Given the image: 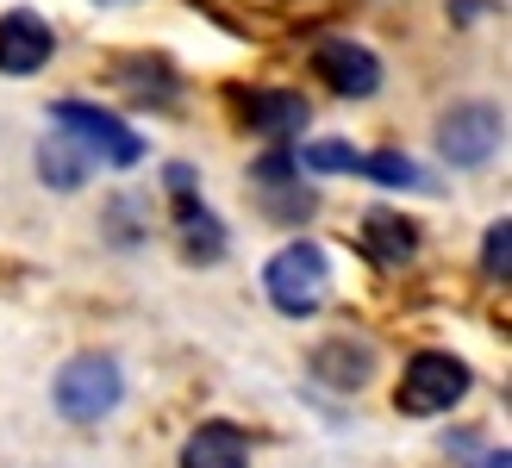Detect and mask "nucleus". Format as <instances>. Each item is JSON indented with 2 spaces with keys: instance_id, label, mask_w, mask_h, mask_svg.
Returning a JSON list of instances; mask_svg holds the SVG:
<instances>
[{
  "instance_id": "obj_1",
  "label": "nucleus",
  "mask_w": 512,
  "mask_h": 468,
  "mask_svg": "<svg viewBox=\"0 0 512 468\" xmlns=\"http://www.w3.org/2000/svg\"><path fill=\"white\" fill-rule=\"evenodd\" d=\"M263 288H269L275 312H288V319H313V312L325 306V294H331V256L319 244H306V238L281 244L269 256V269H263Z\"/></svg>"
},
{
  "instance_id": "obj_2",
  "label": "nucleus",
  "mask_w": 512,
  "mask_h": 468,
  "mask_svg": "<svg viewBox=\"0 0 512 468\" xmlns=\"http://www.w3.org/2000/svg\"><path fill=\"white\" fill-rule=\"evenodd\" d=\"M50 400H57V412L69 425H100L125 400V375H119V362L100 356V350L69 356L57 369V381H50Z\"/></svg>"
},
{
  "instance_id": "obj_3",
  "label": "nucleus",
  "mask_w": 512,
  "mask_h": 468,
  "mask_svg": "<svg viewBox=\"0 0 512 468\" xmlns=\"http://www.w3.org/2000/svg\"><path fill=\"white\" fill-rule=\"evenodd\" d=\"M50 119H57V132H63L69 144L88 150V163H107V169H138V163H144V138H138L125 119L100 113L94 100H57V107H50Z\"/></svg>"
},
{
  "instance_id": "obj_4",
  "label": "nucleus",
  "mask_w": 512,
  "mask_h": 468,
  "mask_svg": "<svg viewBox=\"0 0 512 468\" xmlns=\"http://www.w3.org/2000/svg\"><path fill=\"white\" fill-rule=\"evenodd\" d=\"M463 394H469V362L450 350H419L400 375V412H413V419H438Z\"/></svg>"
},
{
  "instance_id": "obj_5",
  "label": "nucleus",
  "mask_w": 512,
  "mask_h": 468,
  "mask_svg": "<svg viewBox=\"0 0 512 468\" xmlns=\"http://www.w3.org/2000/svg\"><path fill=\"white\" fill-rule=\"evenodd\" d=\"M500 138H506V113L494 100H463L438 119V156L456 169H481L500 150Z\"/></svg>"
},
{
  "instance_id": "obj_6",
  "label": "nucleus",
  "mask_w": 512,
  "mask_h": 468,
  "mask_svg": "<svg viewBox=\"0 0 512 468\" xmlns=\"http://www.w3.org/2000/svg\"><path fill=\"white\" fill-rule=\"evenodd\" d=\"M313 69L325 75V88L344 94V100H369L381 88V57L369 44H356V38H325L313 50Z\"/></svg>"
},
{
  "instance_id": "obj_7",
  "label": "nucleus",
  "mask_w": 512,
  "mask_h": 468,
  "mask_svg": "<svg viewBox=\"0 0 512 468\" xmlns=\"http://www.w3.org/2000/svg\"><path fill=\"white\" fill-rule=\"evenodd\" d=\"M57 50V32L32 13V7H13L0 13V75H38Z\"/></svg>"
},
{
  "instance_id": "obj_8",
  "label": "nucleus",
  "mask_w": 512,
  "mask_h": 468,
  "mask_svg": "<svg viewBox=\"0 0 512 468\" xmlns=\"http://www.w3.org/2000/svg\"><path fill=\"white\" fill-rule=\"evenodd\" d=\"M169 188L182 194V206H175V219H182V250L194 256V263H219V256H225V231H219V219L207 213V206L188 194V188H194V169L175 163V169H169Z\"/></svg>"
},
{
  "instance_id": "obj_9",
  "label": "nucleus",
  "mask_w": 512,
  "mask_h": 468,
  "mask_svg": "<svg viewBox=\"0 0 512 468\" xmlns=\"http://www.w3.org/2000/svg\"><path fill=\"white\" fill-rule=\"evenodd\" d=\"M363 250L381 269H406L419 256V225L406 213H394V206H375V213L363 219Z\"/></svg>"
},
{
  "instance_id": "obj_10",
  "label": "nucleus",
  "mask_w": 512,
  "mask_h": 468,
  "mask_svg": "<svg viewBox=\"0 0 512 468\" xmlns=\"http://www.w3.org/2000/svg\"><path fill=\"white\" fill-rule=\"evenodd\" d=\"M244 119H250V132H263V138H275V144H288V138L306 132L313 107H306L300 94H288V88H263V94H250V100H244Z\"/></svg>"
},
{
  "instance_id": "obj_11",
  "label": "nucleus",
  "mask_w": 512,
  "mask_h": 468,
  "mask_svg": "<svg viewBox=\"0 0 512 468\" xmlns=\"http://www.w3.org/2000/svg\"><path fill=\"white\" fill-rule=\"evenodd\" d=\"M313 375L325 387H338V394H356V387L375 375V350L363 344V337H331V344L313 350Z\"/></svg>"
},
{
  "instance_id": "obj_12",
  "label": "nucleus",
  "mask_w": 512,
  "mask_h": 468,
  "mask_svg": "<svg viewBox=\"0 0 512 468\" xmlns=\"http://www.w3.org/2000/svg\"><path fill=\"white\" fill-rule=\"evenodd\" d=\"M182 468H250V444H244V431L238 425H200L188 444H182Z\"/></svg>"
},
{
  "instance_id": "obj_13",
  "label": "nucleus",
  "mask_w": 512,
  "mask_h": 468,
  "mask_svg": "<svg viewBox=\"0 0 512 468\" xmlns=\"http://www.w3.org/2000/svg\"><path fill=\"white\" fill-rule=\"evenodd\" d=\"M88 169H94V163H88V150H82V144H69L63 132H50V138L38 144V175L50 181V188H63V194H69V188H82Z\"/></svg>"
},
{
  "instance_id": "obj_14",
  "label": "nucleus",
  "mask_w": 512,
  "mask_h": 468,
  "mask_svg": "<svg viewBox=\"0 0 512 468\" xmlns=\"http://www.w3.org/2000/svg\"><path fill=\"white\" fill-rule=\"evenodd\" d=\"M294 163L306 175H356V163H363V150H350L344 138H319V144H306Z\"/></svg>"
},
{
  "instance_id": "obj_15",
  "label": "nucleus",
  "mask_w": 512,
  "mask_h": 468,
  "mask_svg": "<svg viewBox=\"0 0 512 468\" xmlns=\"http://www.w3.org/2000/svg\"><path fill=\"white\" fill-rule=\"evenodd\" d=\"M356 175H369V181H381V188H425V175H419V163H406L400 150H369L363 163H356Z\"/></svg>"
},
{
  "instance_id": "obj_16",
  "label": "nucleus",
  "mask_w": 512,
  "mask_h": 468,
  "mask_svg": "<svg viewBox=\"0 0 512 468\" xmlns=\"http://www.w3.org/2000/svg\"><path fill=\"white\" fill-rule=\"evenodd\" d=\"M119 82L132 88L138 100H157V107H169V100H175V75H169V63H125Z\"/></svg>"
},
{
  "instance_id": "obj_17",
  "label": "nucleus",
  "mask_w": 512,
  "mask_h": 468,
  "mask_svg": "<svg viewBox=\"0 0 512 468\" xmlns=\"http://www.w3.org/2000/svg\"><path fill=\"white\" fill-rule=\"evenodd\" d=\"M481 269H488L494 281L512 275V225H506V219H494V225H488V238H481Z\"/></svg>"
},
{
  "instance_id": "obj_18",
  "label": "nucleus",
  "mask_w": 512,
  "mask_h": 468,
  "mask_svg": "<svg viewBox=\"0 0 512 468\" xmlns=\"http://www.w3.org/2000/svg\"><path fill=\"white\" fill-rule=\"evenodd\" d=\"M481 468H506V450H488V456H481Z\"/></svg>"
}]
</instances>
